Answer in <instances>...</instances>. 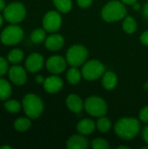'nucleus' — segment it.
<instances>
[{"label": "nucleus", "instance_id": "nucleus-1", "mask_svg": "<svg viewBox=\"0 0 148 149\" xmlns=\"http://www.w3.org/2000/svg\"><path fill=\"white\" fill-rule=\"evenodd\" d=\"M140 120L133 117H124L118 120L114 125V132L122 140H132L140 132Z\"/></svg>", "mask_w": 148, "mask_h": 149}, {"label": "nucleus", "instance_id": "nucleus-2", "mask_svg": "<svg viewBox=\"0 0 148 149\" xmlns=\"http://www.w3.org/2000/svg\"><path fill=\"white\" fill-rule=\"evenodd\" d=\"M126 4L121 1L112 0L106 3L101 10V17L106 22H117L126 17Z\"/></svg>", "mask_w": 148, "mask_h": 149}, {"label": "nucleus", "instance_id": "nucleus-3", "mask_svg": "<svg viewBox=\"0 0 148 149\" xmlns=\"http://www.w3.org/2000/svg\"><path fill=\"white\" fill-rule=\"evenodd\" d=\"M22 107L27 117L31 120L40 117L44 108L43 100L35 93H28L23 98Z\"/></svg>", "mask_w": 148, "mask_h": 149}, {"label": "nucleus", "instance_id": "nucleus-4", "mask_svg": "<svg viewBox=\"0 0 148 149\" xmlns=\"http://www.w3.org/2000/svg\"><path fill=\"white\" fill-rule=\"evenodd\" d=\"M106 72L104 64L97 59L85 62L81 69L83 78L87 81H95L101 78Z\"/></svg>", "mask_w": 148, "mask_h": 149}, {"label": "nucleus", "instance_id": "nucleus-5", "mask_svg": "<svg viewBox=\"0 0 148 149\" xmlns=\"http://www.w3.org/2000/svg\"><path fill=\"white\" fill-rule=\"evenodd\" d=\"M88 58V51L82 45H74L71 46L65 55V59L71 66L79 67L83 65Z\"/></svg>", "mask_w": 148, "mask_h": 149}, {"label": "nucleus", "instance_id": "nucleus-6", "mask_svg": "<svg viewBox=\"0 0 148 149\" xmlns=\"http://www.w3.org/2000/svg\"><path fill=\"white\" fill-rule=\"evenodd\" d=\"M4 19L10 24H18L22 22L26 16L25 6L20 2H12L6 5L3 10Z\"/></svg>", "mask_w": 148, "mask_h": 149}, {"label": "nucleus", "instance_id": "nucleus-7", "mask_svg": "<svg viewBox=\"0 0 148 149\" xmlns=\"http://www.w3.org/2000/svg\"><path fill=\"white\" fill-rule=\"evenodd\" d=\"M85 112L93 117H101L107 113V104L106 100L99 96H91L85 101Z\"/></svg>", "mask_w": 148, "mask_h": 149}, {"label": "nucleus", "instance_id": "nucleus-8", "mask_svg": "<svg viewBox=\"0 0 148 149\" xmlns=\"http://www.w3.org/2000/svg\"><path fill=\"white\" fill-rule=\"evenodd\" d=\"M23 38L24 31L19 25L16 24L8 25L2 31L0 34V40L5 45H17L22 41Z\"/></svg>", "mask_w": 148, "mask_h": 149}, {"label": "nucleus", "instance_id": "nucleus-9", "mask_svg": "<svg viewBox=\"0 0 148 149\" xmlns=\"http://www.w3.org/2000/svg\"><path fill=\"white\" fill-rule=\"evenodd\" d=\"M43 28L50 33L58 31L62 25V17L58 10H50L46 12L43 17Z\"/></svg>", "mask_w": 148, "mask_h": 149}, {"label": "nucleus", "instance_id": "nucleus-10", "mask_svg": "<svg viewBox=\"0 0 148 149\" xmlns=\"http://www.w3.org/2000/svg\"><path fill=\"white\" fill-rule=\"evenodd\" d=\"M67 61L65 58H64L60 55H53L51 56L45 63L47 70L52 73V74H60L64 72V71L66 69Z\"/></svg>", "mask_w": 148, "mask_h": 149}, {"label": "nucleus", "instance_id": "nucleus-11", "mask_svg": "<svg viewBox=\"0 0 148 149\" xmlns=\"http://www.w3.org/2000/svg\"><path fill=\"white\" fill-rule=\"evenodd\" d=\"M8 75L10 80L16 86H23L27 81L26 71L21 65H12L10 68H9Z\"/></svg>", "mask_w": 148, "mask_h": 149}, {"label": "nucleus", "instance_id": "nucleus-12", "mask_svg": "<svg viewBox=\"0 0 148 149\" xmlns=\"http://www.w3.org/2000/svg\"><path fill=\"white\" fill-rule=\"evenodd\" d=\"M44 57L40 53H31L30 54L25 60V68L29 72H38L44 66Z\"/></svg>", "mask_w": 148, "mask_h": 149}, {"label": "nucleus", "instance_id": "nucleus-13", "mask_svg": "<svg viewBox=\"0 0 148 149\" xmlns=\"http://www.w3.org/2000/svg\"><path fill=\"white\" fill-rule=\"evenodd\" d=\"M63 85L64 83L61 78H59L56 74H53L50 77H47L44 79L43 86L46 93L53 94V93H58L62 89Z\"/></svg>", "mask_w": 148, "mask_h": 149}, {"label": "nucleus", "instance_id": "nucleus-14", "mask_svg": "<svg viewBox=\"0 0 148 149\" xmlns=\"http://www.w3.org/2000/svg\"><path fill=\"white\" fill-rule=\"evenodd\" d=\"M89 141L85 135L79 134L72 135L66 141V148L68 149H86L89 147Z\"/></svg>", "mask_w": 148, "mask_h": 149}, {"label": "nucleus", "instance_id": "nucleus-15", "mask_svg": "<svg viewBox=\"0 0 148 149\" xmlns=\"http://www.w3.org/2000/svg\"><path fill=\"white\" fill-rule=\"evenodd\" d=\"M65 45V39L64 37L58 33H52L51 35L46 37L44 40V45L45 47L50 51H58L60 50Z\"/></svg>", "mask_w": 148, "mask_h": 149}, {"label": "nucleus", "instance_id": "nucleus-16", "mask_svg": "<svg viewBox=\"0 0 148 149\" xmlns=\"http://www.w3.org/2000/svg\"><path fill=\"white\" fill-rule=\"evenodd\" d=\"M67 108L75 113H79L85 107V102L77 94H70L65 100Z\"/></svg>", "mask_w": 148, "mask_h": 149}, {"label": "nucleus", "instance_id": "nucleus-17", "mask_svg": "<svg viewBox=\"0 0 148 149\" xmlns=\"http://www.w3.org/2000/svg\"><path fill=\"white\" fill-rule=\"evenodd\" d=\"M76 129L79 134L83 135H89L92 134L96 129V123L91 119H83L77 124Z\"/></svg>", "mask_w": 148, "mask_h": 149}, {"label": "nucleus", "instance_id": "nucleus-18", "mask_svg": "<svg viewBox=\"0 0 148 149\" xmlns=\"http://www.w3.org/2000/svg\"><path fill=\"white\" fill-rule=\"evenodd\" d=\"M101 78H102L101 79L102 86L106 90H113L117 86L118 77L114 72L111 71L105 72V73L103 74Z\"/></svg>", "mask_w": 148, "mask_h": 149}, {"label": "nucleus", "instance_id": "nucleus-19", "mask_svg": "<svg viewBox=\"0 0 148 149\" xmlns=\"http://www.w3.org/2000/svg\"><path fill=\"white\" fill-rule=\"evenodd\" d=\"M83 76L81 71H79V68L76 66H71L66 73V79L71 85H77L80 82Z\"/></svg>", "mask_w": 148, "mask_h": 149}, {"label": "nucleus", "instance_id": "nucleus-20", "mask_svg": "<svg viewBox=\"0 0 148 149\" xmlns=\"http://www.w3.org/2000/svg\"><path fill=\"white\" fill-rule=\"evenodd\" d=\"M31 119L25 118V117H20L15 120L14 121V128L16 131L23 133V132H26L27 130L30 129V127H31Z\"/></svg>", "mask_w": 148, "mask_h": 149}, {"label": "nucleus", "instance_id": "nucleus-21", "mask_svg": "<svg viewBox=\"0 0 148 149\" xmlns=\"http://www.w3.org/2000/svg\"><path fill=\"white\" fill-rule=\"evenodd\" d=\"M12 93V88L9 81L0 78V100H7Z\"/></svg>", "mask_w": 148, "mask_h": 149}, {"label": "nucleus", "instance_id": "nucleus-22", "mask_svg": "<svg viewBox=\"0 0 148 149\" xmlns=\"http://www.w3.org/2000/svg\"><path fill=\"white\" fill-rule=\"evenodd\" d=\"M123 31L127 34H133L137 30V22L132 17H126L122 23Z\"/></svg>", "mask_w": 148, "mask_h": 149}, {"label": "nucleus", "instance_id": "nucleus-23", "mask_svg": "<svg viewBox=\"0 0 148 149\" xmlns=\"http://www.w3.org/2000/svg\"><path fill=\"white\" fill-rule=\"evenodd\" d=\"M96 128L101 133H107L112 128V122L106 115L99 117L96 121Z\"/></svg>", "mask_w": 148, "mask_h": 149}, {"label": "nucleus", "instance_id": "nucleus-24", "mask_svg": "<svg viewBox=\"0 0 148 149\" xmlns=\"http://www.w3.org/2000/svg\"><path fill=\"white\" fill-rule=\"evenodd\" d=\"M55 8L62 13L69 12L72 8V0H52Z\"/></svg>", "mask_w": 148, "mask_h": 149}, {"label": "nucleus", "instance_id": "nucleus-25", "mask_svg": "<svg viewBox=\"0 0 148 149\" xmlns=\"http://www.w3.org/2000/svg\"><path fill=\"white\" fill-rule=\"evenodd\" d=\"M46 31L43 28L35 29L31 34V40L34 44H41L46 38Z\"/></svg>", "mask_w": 148, "mask_h": 149}, {"label": "nucleus", "instance_id": "nucleus-26", "mask_svg": "<svg viewBox=\"0 0 148 149\" xmlns=\"http://www.w3.org/2000/svg\"><path fill=\"white\" fill-rule=\"evenodd\" d=\"M24 56V52L21 49L15 48L9 52V54L7 56V59L9 62H10L12 64H18L23 60Z\"/></svg>", "mask_w": 148, "mask_h": 149}, {"label": "nucleus", "instance_id": "nucleus-27", "mask_svg": "<svg viewBox=\"0 0 148 149\" xmlns=\"http://www.w3.org/2000/svg\"><path fill=\"white\" fill-rule=\"evenodd\" d=\"M5 110L10 113H17L21 110V104L17 100H7L3 105Z\"/></svg>", "mask_w": 148, "mask_h": 149}, {"label": "nucleus", "instance_id": "nucleus-28", "mask_svg": "<svg viewBox=\"0 0 148 149\" xmlns=\"http://www.w3.org/2000/svg\"><path fill=\"white\" fill-rule=\"evenodd\" d=\"M92 148L93 149H108L110 148L109 142L102 138H96L92 141Z\"/></svg>", "mask_w": 148, "mask_h": 149}, {"label": "nucleus", "instance_id": "nucleus-29", "mask_svg": "<svg viewBox=\"0 0 148 149\" xmlns=\"http://www.w3.org/2000/svg\"><path fill=\"white\" fill-rule=\"evenodd\" d=\"M8 59L6 60L4 58L0 57V77L4 75L9 71V64Z\"/></svg>", "mask_w": 148, "mask_h": 149}, {"label": "nucleus", "instance_id": "nucleus-30", "mask_svg": "<svg viewBox=\"0 0 148 149\" xmlns=\"http://www.w3.org/2000/svg\"><path fill=\"white\" fill-rule=\"evenodd\" d=\"M139 119L140 121L148 124V106L144 107L139 113Z\"/></svg>", "mask_w": 148, "mask_h": 149}, {"label": "nucleus", "instance_id": "nucleus-31", "mask_svg": "<svg viewBox=\"0 0 148 149\" xmlns=\"http://www.w3.org/2000/svg\"><path fill=\"white\" fill-rule=\"evenodd\" d=\"M93 0H77V3L80 8L86 9L90 7L92 3Z\"/></svg>", "mask_w": 148, "mask_h": 149}, {"label": "nucleus", "instance_id": "nucleus-32", "mask_svg": "<svg viewBox=\"0 0 148 149\" xmlns=\"http://www.w3.org/2000/svg\"><path fill=\"white\" fill-rule=\"evenodd\" d=\"M140 42L146 45V46H148V30L147 31H145L144 32H142V34L140 35Z\"/></svg>", "mask_w": 148, "mask_h": 149}, {"label": "nucleus", "instance_id": "nucleus-33", "mask_svg": "<svg viewBox=\"0 0 148 149\" xmlns=\"http://www.w3.org/2000/svg\"><path fill=\"white\" fill-rule=\"evenodd\" d=\"M141 136H142V139L145 141V143L148 144V125L146 126L142 129V131H141Z\"/></svg>", "mask_w": 148, "mask_h": 149}, {"label": "nucleus", "instance_id": "nucleus-34", "mask_svg": "<svg viewBox=\"0 0 148 149\" xmlns=\"http://www.w3.org/2000/svg\"><path fill=\"white\" fill-rule=\"evenodd\" d=\"M142 13H143V16L148 21V3H146L144 5H143V8H142Z\"/></svg>", "mask_w": 148, "mask_h": 149}, {"label": "nucleus", "instance_id": "nucleus-35", "mask_svg": "<svg viewBox=\"0 0 148 149\" xmlns=\"http://www.w3.org/2000/svg\"><path fill=\"white\" fill-rule=\"evenodd\" d=\"M45 79H44V77L42 75H38L36 78H35V81L38 83V84H44V81Z\"/></svg>", "mask_w": 148, "mask_h": 149}, {"label": "nucleus", "instance_id": "nucleus-36", "mask_svg": "<svg viewBox=\"0 0 148 149\" xmlns=\"http://www.w3.org/2000/svg\"><path fill=\"white\" fill-rule=\"evenodd\" d=\"M122 3H124L126 5H133L135 3H137L138 0H120Z\"/></svg>", "mask_w": 148, "mask_h": 149}, {"label": "nucleus", "instance_id": "nucleus-37", "mask_svg": "<svg viewBox=\"0 0 148 149\" xmlns=\"http://www.w3.org/2000/svg\"><path fill=\"white\" fill-rule=\"evenodd\" d=\"M5 7H6L5 1L4 0H0V11H3Z\"/></svg>", "mask_w": 148, "mask_h": 149}, {"label": "nucleus", "instance_id": "nucleus-38", "mask_svg": "<svg viewBox=\"0 0 148 149\" xmlns=\"http://www.w3.org/2000/svg\"><path fill=\"white\" fill-rule=\"evenodd\" d=\"M133 6V9H134L135 10H140V5L138 3H135Z\"/></svg>", "mask_w": 148, "mask_h": 149}, {"label": "nucleus", "instance_id": "nucleus-39", "mask_svg": "<svg viewBox=\"0 0 148 149\" xmlns=\"http://www.w3.org/2000/svg\"><path fill=\"white\" fill-rule=\"evenodd\" d=\"M12 149V148L10 146H6V145H3L2 147H0V149Z\"/></svg>", "mask_w": 148, "mask_h": 149}, {"label": "nucleus", "instance_id": "nucleus-40", "mask_svg": "<svg viewBox=\"0 0 148 149\" xmlns=\"http://www.w3.org/2000/svg\"><path fill=\"white\" fill-rule=\"evenodd\" d=\"M3 18H4V17H3V16L0 14V27L3 25Z\"/></svg>", "mask_w": 148, "mask_h": 149}, {"label": "nucleus", "instance_id": "nucleus-41", "mask_svg": "<svg viewBox=\"0 0 148 149\" xmlns=\"http://www.w3.org/2000/svg\"><path fill=\"white\" fill-rule=\"evenodd\" d=\"M118 148H119V149H121V148L128 149L129 148H128V147H126V146H120V147H118Z\"/></svg>", "mask_w": 148, "mask_h": 149}]
</instances>
